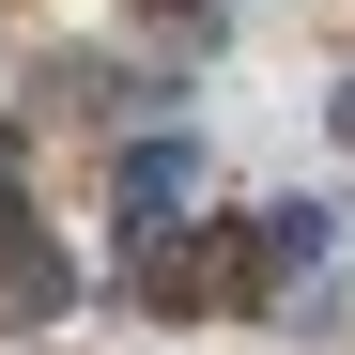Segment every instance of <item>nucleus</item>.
Wrapping results in <instances>:
<instances>
[{
  "mask_svg": "<svg viewBox=\"0 0 355 355\" xmlns=\"http://www.w3.org/2000/svg\"><path fill=\"white\" fill-rule=\"evenodd\" d=\"M324 124H340V139H355V93H340V108H324Z\"/></svg>",
  "mask_w": 355,
  "mask_h": 355,
  "instance_id": "4",
  "label": "nucleus"
},
{
  "mask_svg": "<svg viewBox=\"0 0 355 355\" xmlns=\"http://www.w3.org/2000/svg\"><path fill=\"white\" fill-rule=\"evenodd\" d=\"M340 216L324 201H263V216H201V232H155L139 248V309L155 324H201V309H263L293 263H324Z\"/></svg>",
  "mask_w": 355,
  "mask_h": 355,
  "instance_id": "1",
  "label": "nucleus"
},
{
  "mask_svg": "<svg viewBox=\"0 0 355 355\" xmlns=\"http://www.w3.org/2000/svg\"><path fill=\"white\" fill-rule=\"evenodd\" d=\"M186 186H201V139H186V124H139L124 155H108V216H139V248L186 216Z\"/></svg>",
  "mask_w": 355,
  "mask_h": 355,
  "instance_id": "3",
  "label": "nucleus"
},
{
  "mask_svg": "<svg viewBox=\"0 0 355 355\" xmlns=\"http://www.w3.org/2000/svg\"><path fill=\"white\" fill-rule=\"evenodd\" d=\"M62 309H78V263L31 232L16 186H0V340H31V324H62Z\"/></svg>",
  "mask_w": 355,
  "mask_h": 355,
  "instance_id": "2",
  "label": "nucleus"
}]
</instances>
